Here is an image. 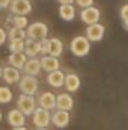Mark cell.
Masks as SVG:
<instances>
[{"mask_svg": "<svg viewBox=\"0 0 128 130\" xmlns=\"http://www.w3.org/2000/svg\"><path fill=\"white\" fill-rule=\"evenodd\" d=\"M121 18H122L125 27L128 29V5H124V6L121 8Z\"/></svg>", "mask_w": 128, "mask_h": 130, "instance_id": "484cf974", "label": "cell"}, {"mask_svg": "<svg viewBox=\"0 0 128 130\" xmlns=\"http://www.w3.org/2000/svg\"><path fill=\"white\" fill-rule=\"evenodd\" d=\"M24 73L26 74H29V76H38L39 73H41V70H42V67H41V59H38V58H29L27 59V62L24 64Z\"/></svg>", "mask_w": 128, "mask_h": 130, "instance_id": "e0dca14e", "label": "cell"}, {"mask_svg": "<svg viewBox=\"0 0 128 130\" xmlns=\"http://www.w3.org/2000/svg\"><path fill=\"white\" fill-rule=\"evenodd\" d=\"M2 73H3V68L0 67V79H2Z\"/></svg>", "mask_w": 128, "mask_h": 130, "instance_id": "d6a6232c", "label": "cell"}, {"mask_svg": "<svg viewBox=\"0 0 128 130\" xmlns=\"http://www.w3.org/2000/svg\"><path fill=\"white\" fill-rule=\"evenodd\" d=\"M51 123L57 129H65L69 124V112L68 110H62V109H57L51 115Z\"/></svg>", "mask_w": 128, "mask_h": 130, "instance_id": "30bf717a", "label": "cell"}, {"mask_svg": "<svg viewBox=\"0 0 128 130\" xmlns=\"http://www.w3.org/2000/svg\"><path fill=\"white\" fill-rule=\"evenodd\" d=\"M63 86L66 88L68 92H75V91H78V88H80V77H78L77 74H74V73L65 76V85Z\"/></svg>", "mask_w": 128, "mask_h": 130, "instance_id": "ffe728a7", "label": "cell"}, {"mask_svg": "<svg viewBox=\"0 0 128 130\" xmlns=\"http://www.w3.org/2000/svg\"><path fill=\"white\" fill-rule=\"evenodd\" d=\"M27 59H29L27 55L24 52H20V53H11L9 58H8V62H9V65L15 67L18 70H23L24 68V64L27 62Z\"/></svg>", "mask_w": 128, "mask_h": 130, "instance_id": "ac0fdd59", "label": "cell"}, {"mask_svg": "<svg viewBox=\"0 0 128 130\" xmlns=\"http://www.w3.org/2000/svg\"><path fill=\"white\" fill-rule=\"evenodd\" d=\"M2 79L6 82V83H18L20 79H21V74H20V70L9 65V67H5L3 68V73H2Z\"/></svg>", "mask_w": 128, "mask_h": 130, "instance_id": "7c38bea8", "label": "cell"}, {"mask_svg": "<svg viewBox=\"0 0 128 130\" xmlns=\"http://www.w3.org/2000/svg\"><path fill=\"white\" fill-rule=\"evenodd\" d=\"M12 100V91L8 86H0V103H9Z\"/></svg>", "mask_w": 128, "mask_h": 130, "instance_id": "d4e9b609", "label": "cell"}, {"mask_svg": "<svg viewBox=\"0 0 128 130\" xmlns=\"http://www.w3.org/2000/svg\"><path fill=\"white\" fill-rule=\"evenodd\" d=\"M8 21L12 23V26L20 27V29H26V27L29 26V20H27L26 15H14V17H11Z\"/></svg>", "mask_w": 128, "mask_h": 130, "instance_id": "7402d4cb", "label": "cell"}, {"mask_svg": "<svg viewBox=\"0 0 128 130\" xmlns=\"http://www.w3.org/2000/svg\"><path fill=\"white\" fill-rule=\"evenodd\" d=\"M57 2H59L60 5H72L75 0H57Z\"/></svg>", "mask_w": 128, "mask_h": 130, "instance_id": "f546056e", "label": "cell"}, {"mask_svg": "<svg viewBox=\"0 0 128 130\" xmlns=\"http://www.w3.org/2000/svg\"><path fill=\"white\" fill-rule=\"evenodd\" d=\"M12 130H27V129H26L24 126H21V127H14Z\"/></svg>", "mask_w": 128, "mask_h": 130, "instance_id": "4dcf8cb0", "label": "cell"}, {"mask_svg": "<svg viewBox=\"0 0 128 130\" xmlns=\"http://www.w3.org/2000/svg\"><path fill=\"white\" fill-rule=\"evenodd\" d=\"M17 106L18 109L24 113V115H32L36 109V100L33 95H27V94H21L18 97V101H17Z\"/></svg>", "mask_w": 128, "mask_h": 130, "instance_id": "5b68a950", "label": "cell"}, {"mask_svg": "<svg viewBox=\"0 0 128 130\" xmlns=\"http://www.w3.org/2000/svg\"><path fill=\"white\" fill-rule=\"evenodd\" d=\"M11 2H12V0H0V8H2V9H5V8H9Z\"/></svg>", "mask_w": 128, "mask_h": 130, "instance_id": "f1b7e54d", "label": "cell"}, {"mask_svg": "<svg viewBox=\"0 0 128 130\" xmlns=\"http://www.w3.org/2000/svg\"><path fill=\"white\" fill-rule=\"evenodd\" d=\"M8 38H9V41H14V39H26L27 38V33H26L24 29H20V27L12 26L9 29V32H8Z\"/></svg>", "mask_w": 128, "mask_h": 130, "instance_id": "603a6c76", "label": "cell"}, {"mask_svg": "<svg viewBox=\"0 0 128 130\" xmlns=\"http://www.w3.org/2000/svg\"><path fill=\"white\" fill-rule=\"evenodd\" d=\"M27 38L30 39H36V41H44L48 35V27L45 23H41V21H36L32 23L30 26H27Z\"/></svg>", "mask_w": 128, "mask_h": 130, "instance_id": "277c9868", "label": "cell"}, {"mask_svg": "<svg viewBox=\"0 0 128 130\" xmlns=\"http://www.w3.org/2000/svg\"><path fill=\"white\" fill-rule=\"evenodd\" d=\"M24 53L27 55V58H36L39 53H42V41L27 38L24 44Z\"/></svg>", "mask_w": 128, "mask_h": 130, "instance_id": "8fae6325", "label": "cell"}, {"mask_svg": "<svg viewBox=\"0 0 128 130\" xmlns=\"http://www.w3.org/2000/svg\"><path fill=\"white\" fill-rule=\"evenodd\" d=\"M6 38H8V33H6V30L0 27V45H3V44L6 42Z\"/></svg>", "mask_w": 128, "mask_h": 130, "instance_id": "83f0119b", "label": "cell"}, {"mask_svg": "<svg viewBox=\"0 0 128 130\" xmlns=\"http://www.w3.org/2000/svg\"><path fill=\"white\" fill-rule=\"evenodd\" d=\"M8 123L12 127H21V126L26 124V115L20 109H12L8 113Z\"/></svg>", "mask_w": 128, "mask_h": 130, "instance_id": "5bb4252c", "label": "cell"}, {"mask_svg": "<svg viewBox=\"0 0 128 130\" xmlns=\"http://www.w3.org/2000/svg\"><path fill=\"white\" fill-rule=\"evenodd\" d=\"M20 85V91L23 92V94H27V95H35L36 92H38V88H39V82H38V79L35 77V76H29V74H26V76H23L21 79H20V82H18Z\"/></svg>", "mask_w": 128, "mask_h": 130, "instance_id": "3957f363", "label": "cell"}, {"mask_svg": "<svg viewBox=\"0 0 128 130\" xmlns=\"http://www.w3.org/2000/svg\"><path fill=\"white\" fill-rule=\"evenodd\" d=\"M56 107L57 109H62V110H71L74 107V98L71 97L68 92H63V94H59L56 97Z\"/></svg>", "mask_w": 128, "mask_h": 130, "instance_id": "9a60e30c", "label": "cell"}, {"mask_svg": "<svg viewBox=\"0 0 128 130\" xmlns=\"http://www.w3.org/2000/svg\"><path fill=\"white\" fill-rule=\"evenodd\" d=\"M39 106L47 109V110H51L56 107V95L53 92H42L39 95V100H38Z\"/></svg>", "mask_w": 128, "mask_h": 130, "instance_id": "d6986e66", "label": "cell"}, {"mask_svg": "<svg viewBox=\"0 0 128 130\" xmlns=\"http://www.w3.org/2000/svg\"><path fill=\"white\" fill-rule=\"evenodd\" d=\"M36 130H47V127H38Z\"/></svg>", "mask_w": 128, "mask_h": 130, "instance_id": "1f68e13d", "label": "cell"}, {"mask_svg": "<svg viewBox=\"0 0 128 130\" xmlns=\"http://www.w3.org/2000/svg\"><path fill=\"white\" fill-rule=\"evenodd\" d=\"M24 44H26V39H14V41H9V50H11V53L24 52Z\"/></svg>", "mask_w": 128, "mask_h": 130, "instance_id": "cb8c5ba5", "label": "cell"}, {"mask_svg": "<svg viewBox=\"0 0 128 130\" xmlns=\"http://www.w3.org/2000/svg\"><path fill=\"white\" fill-rule=\"evenodd\" d=\"M69 50L72 52L74 56L84 58L91 52V41L86 38V35H78V36L72 38V41L69 44Z\"/></svg>", "mask_w": 128, "mask_h": 130, "instance_id": "6da1fadb", "label": "cell"}, {"mask_svg": "<svg viewBox=\"0 0 128 130\" xmlns=\"http://www.w3.org/2000/svg\"><path fill=\"white\" fill-rule=\"evenodd\" d=\"M42 53L59 58L63 53V42L59 38H51V39H47L45 38L42 41Z\"/></svg>", "mask_w": 128, "mask_h": 130, "instance_id": "7a4b0ae2", "label": "cell"}, {"mask_svg": "<svg viewBox=\"0 0 128 130\" xmlns=\"http://www.w3.org/2000/svg\"><path fill=\"white\" fill-rule=\"evenodd\" d=\"M0 9H2V8H0Z\"/></svg>", "mask_w": 128, "mask_h": 130, "instance_id": "e575fe53", "label": "cell"}, {"mask_svg": "<svg viewBox=\"0 0 128 130\" xmlns=\"http://www.w3.org/2000/svg\"><path fill=\"white\" fill-rule=\"evenodd\" d=\"M41 67L44 71L47 73H51V71H56L60 68V62L56 56H50V55H44L41 58Z\"/></svg>", "mask_w": 128, "mask_h": 130, "instance_id": "4fadbf2b", "label": "cell"}, {"mask_svg": "<svg viewBox=\"0 0 128 130\" xmlns=\"http://www.w3.org/2000/svg\"><path fill=\"white\" fill-rule=\"evenodd\" d=\"M0 121H2V110H0Z\"/></svg>", "mask_w": 128, "mask_h": 130, "instance_id": "836d02e7", "label": "cell"}, {"mask_svg": "<svg viewBox=\"0 0 128 130\" xmlns=\"http://www.w3.org/2000/svg\"><path fill=\"white\" fill-rule=\"evenodd\" d=\"M47 82H48V85H50V86H53V88H60V86H63V85H65V74H63V71L56 70V71L48 73V76H47Z\"/></svg>", "mask_w": 128, "mask_h": 130, "instance_id": "2e32d148", "label": "cell"}, {"mask_svg": "<svg viewBox=\"0 0 128 130\" xmlns=\"http://www.w3.org/2000/svg\"><path fill=\"white\" fill-rule=\"evenodd\" d=\"M80 18L84 24H94V23H98L99 18H101V12L99 9L95 8L94 5L92 6H88V8H83V11L80 12Z\"/></svg>", "mask_w": 128, "mask_h": 130, "instance_id": "8992f818", "label": "cell"}, {"mask_svg": "<svg viewBox=\"0 0 128 130\" xmlns=\"http://www.w3.org/2000/svg\"><path fill=\"white\" fill-rule=\"evenodd\" d=\"M59 15L63 21H72L75 18V8L74 5H60Z\"/></svg>", "mask_w": 128, "mask_h": 130, "instance_id": "44dd1931", "label": "cell"}, {"mask_svg": "<svg viewBox=\"0 0 128 130\" xmlns=\"http://www.w3.org/2000/svg\"><path fill=\"white\" fill-rule=\"evenodd\" d=\"M104 32H105V27L99 23H94V24H89L86 27V38L91 41V42H98L102 39L104 36Z\"/></svg>", "mask_w": 128, "mask_h": 130, "instance_id": "9c48e42d", "label": "cell"}, {"mask_svg": "<svg viewBox=\"0 0 128 130\" xmlns=\"http://www.w3.org/2000/svg\"><path fill=\"white\" fill-rule=\"evenodd\" d=\"M75 3H77L80 8H88V6H92L94 0H75Z\"/></svg>", "mask_w": 128, "mask_h": 130, "instance_id": "4316f807", "label": "cell"}, {"mask_svg": "<svg viewBox=\"0 0 128 130\" xmlns=\"http://www.w3.org/2000/svg\"><path fill=\"white\" fill-rule=\"evenodd\" d=\"M33 115V124L36 127H47L50 123H51V115H50V110L44 109V107H36Z\"/></svg>", "mask_w": 128, "mask_h": 130, "instance_id": "52a82bcc", "label": "cell"}, {"mask_svg": "<svg viewBox=\"0 0 128 130\" xmlns=\"http://www.w3.org/2000/svg\"><path fill=\"white\" fill-rule=\"evenodd\" d=\"M9 9L14 15H27L32 12V3L30 0H12Z\"/></svg>", "mask_w": 128, "mask_h": 130, "instance_id": "ba28073f", "label": "cell"}]
</instances>
